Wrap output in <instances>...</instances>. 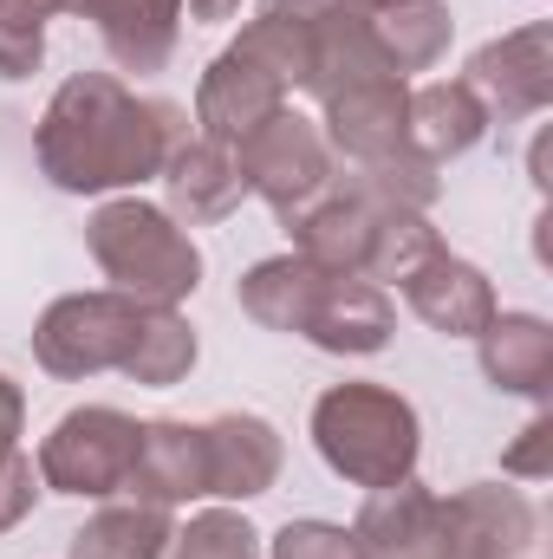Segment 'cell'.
<instances>
[{"label":"cell","instance_id":"4fadbf2b","mask_svg":"<svg viewBox=\"0 0 553 559\" xmlns=\"http://www.w3.org/2000/svg\"><path fill=\"white\" fill-rule=\"evenodd\" d=\"M59 13H79L98 26L118 72H163L183 39V0H59Z\"/></svg>","mask_w":553,"mask_h":559},{"label":"cell","instance_id":"ffe728a7","mask_svg":"<svg viewBox=\"0 0 553 559\" xmlns=\"http://www.w3.org/2000/svg\"><path fill=\"white\" fill-rule=\"evenodd\" d=\"M489 138V111L482 98L462 85V79H430L411 92V131H404V150H416L423 163H456L469 156L475 143Z\"/></svg>","mask_w":553,"mask_h":559},{"label":"cell","instance_id":"7c38bea8","mask_svg":"<svg viewBox=\"0 0 553 559\" xmlns=\"http://www.w3.org/2000/svg\"><path fill=\"white\" fill-rule=\"evenodd\" d=\"M391 332H398L391 293L365 274H332L319 286L306 325H299V338L319 345V352H332V358H372V352L391 345Z\"/></svg>","mask_w":553,"mask_h":559},{"label":"cell","instance_id":"e0dca14e","mask_svg":"<svg viewBox=\"0 0 553 559\" xmlns=\"http://www.w3.org/2000/svg\"><path fill=\"white\" fill-rule=\"evenodd\" d=\"M319 131H326V150H339L345 163H378L391 150H404V131H411V85L404 79H365L339 98L319 105Z\"/></svg>","mask_w":553,"mask_h":559},{"label":"cell","instance_id":"d4e9b609","mask_svg":"<svg viewBox=\"0 0 553 559\" xmlns=\"http://www.w3.org/2000/svg\"><path fill=\"white\" fill-rule=\"evenodd\" d=\"M176 534L169 508H150V501H105L79 534H72V554L66 559H163Z\"/></svg>","mask_w":553,"mask_h":559},{"label":"cell","instance_id":"8fae6325","mask_svg":"<svg viewBox=\"0 0 553 559\" xmlns=\"http://www.w3.org/2000/svg\"><path fill=\"white\" fill-rule=\"evenodd\" d=\"M274 111H286V85L268 66H255L242 46H222L196 85V124L215 143H242L255 124H268Z\"/></svg>","mask_w":553,"mask_h":559},{"label":"cell","instance_id":"ac0fdd59","mask_svg":"<svg viewBox=\"0 0 553 559\" xmlns=\"http://www.w3.org/2000/svg\"><path fill=\"white\" fill-rule=\"evenodd\" d=\"M365 79H398V72L385 66V52L372 39V13L358 0H345L326 20L306 26V79H299V92H313L326 105V98H339V92H352Z\"/></svg>","mask_w":553,"mask_h":559},{"label":"cell","instance_id":"e575fe53","mask_svg":"<svg viewBox=\"0 0 553 559\" xmlns=\"http://www.w3.org/2000/svg\"><path fill=\"white\" fill-rule=\"evenodd\" d=\"M268 7L286 13V20H306V26H313V20H326L332 7H345V0H268Z\"/></svg>","mask_w":553,"mask_h":559},{"label":"cell","instance_id":"603a6c76","mask_svg":"<svg viewBox=\"0 0 553 559\" xmlns=\"http://www.w3.org/2000/svg\"><path fill=\"white\" fill-rule=\"evenodd\" d=\"M326 280L332 274H319V267L299 261V254H274V261H255L248 274L235 280V299H242V312H248L255 325H268V332H299Z\"/></svg>","mask_w":553,"mask_h":559},{"label":"cell","instance_id":"d6986e66","mask_svg":"<svg viewBox=\"0 0 553 559\" xmlns=\"http://www.w3.org/2000/svg\"><path fill=\"white\" fill-rule=\"evenodd\" d=\"M475 358L502 397H528V404L553 397V325L541 312H495L489 332L475 338Z\"/></svg>","mask_w":553,"mask_h":559},{"label":"cell","instance_id":"9c48e42d","mask_svg":"<svg viewBox=\"0 0 553 559\" xmlns=\"http://www.w3.org/2000/svg\"><path fill=\"white\" fill-rule=\"evenodd\" d=\"M352 559H443V495L423 481L372 488L345 527Z\"/></svg>","mask_w":553,"mask_h":559},{"label":"cell","instance_id":"277c9868","mask_svg":"<svg viewBox=\"0 0 553 559\" xmlns=\"http://www.w3.org/2000/svg\"><path fill=\"white\" fill-rule=\"evenodd\" d=\"M138 436H143V423L111 411V404L66 411L46 429L39 455H33L39 488L66 495V501H118L125 481H131V462H138Z\"/></svg>","mask_w":553,"mask_h":559},{"label":"cell","instance_id":"484cf974","mask_svg":"<svg viewBox=\"0 0 553 559\" xmlns=\"http://www.w3.org/2000/svg\"><path fill=\"white\" fill-rule=\"evenodd\" d=\"M358 202H372L378 215L404 209V215H430V202L443 195V176L436 163H423L416 150H391L378 163H352V182H345Z\"/></svg>","mask_w":553,"mask_h":559},{"label":"cell","instance_id":"f1b7e54d","mask_svg":"<svg viewBox=\"0 0 553 559\" xmlns=\"http://www.w3.org/2000/svg\"><path fill=\"white\" fill-rule=\"evenodd\" d=\"M163 559H268V554H261V534L248 527L242 508H202V514H189V527L169 534Z\"/></svg>","mask_w":553,"mask_h":559},{"label":"cell","instance_id":"f546056e","mask_svg":"<svg viewBox=\"0 0 553 559\" xmlns=\"http://www.w3.org/2000/svg\"><path fill=\"white\" fill-rule=\"evenodd\" d=\"M235 46H242L255 66H268L286 92L306 79V20H286V13H274V7H261V13L242 26Z\"/></svg>","mask_w":553,"mask_h":559},{"label":"cell","instance_id":"5b68a950","mask_svg":"<svg viewBox=\"0 0 553 559\" xmlns=\"http://www.w3.org/2000/svg\"><path fill=\"white\" fill-rule=\"evenodd\" d=\"M143 306L118 286H98V293H59L39 325H33V358L46 378H66V384H85L98 371H118L131 338H138Z\"/></svg>","mask_w":553,"mask_h":559},{"label":"cell","instance_id":"5bb4252c","mask_svg":"<svg viewBox=\"0 0 553 559\" xmlns=\"http://www.w3.org/2000/svg\"><path fill=\"white\" fill-rule=\"evenodd\" d=\"M125 495L131 501H150V508L209 501V442H202V423H176V417L143 423Z\"/></svg>","mask_w":553,"mask_h":559},{"label":"cell","instance_id":"9a60e30c","mask_svg":"<svg viewBox=\"0 0 553 559\" xmlns=\"http://www.w3.org/2000/svg\"><path fill=\"white\" fill-rule=\"evenodd\" d=\"M156 182H163V209H169L183 228L228 222V215L242 209V195H248L242 163H235V143H215V138L176 143Z\"/></svg>","mask_w":553,"mask_h":559},{"label":"cell","instance_id":"3957f363","mask_svg":"<svg viewBox=\"0 0 553 559\" xmlns=\"http://www.w3.org/2000/svg\"><path fill=\"white\" fill-rule=\"evenodd\" d=\"M85 254L138 306H183L202 286V248L189 241V228L169 209H156L143 195H105L92 209Z\"/></svg>","mask_w":553,"mask_h":559},{"label":"cell","instance_id":"4dcf8cb0","mask_svg":"<svg viewBox=\"0 0 553 559\" xmlns=\"http://www.w3.org/2000/svg\"><path fill=\"white\" fill-rule=\"evenodd\" d=\"M59 0H0V79H33L46 59V20Z\"/></svg>","mask_w":553,"mask_h":559},{"label":"cell","instance_id":"44dd1931","mask_svg":"<svg viewBox=\"0 0 553 559\" xmlns=\"http://www.w3.org/2000/svg\"><path fill=\"white\" fill-rule=\"evenodd\" d=\"M372 228H378V209L358 202L352 189H339V195H319V202L293 222V254L313 261L319 274H365Z\"/></svg>","mask_w":553,"mask_h":559},{"label":"cell","instance_id":"8992f818","mask_svg":"<svg viewBox=\"0 0 553 559\" xmlns=\"http://www.w3.org/2000/svg\"><path fill=\"white\" fill-rule=\"evenodd\" d=\"M235 163H242L248 195H261L286 228H293L319 195H332V150H326V131H319L313 118H299L293 105L274 111L268 124H255L248 138L235 143Z\"/></svg>","mask_w":553,"mask_h":559},{"label":"cell","instance_id":"30bf717a","mask_svg":"<svg viewBox=\"0 0 553 559\" xmlns=\"http://www.w3.org/2000/svg\"><path fill=\"white\" fill-rule=\"evenodd\" d=\"M398 293H404V306H411L416 319H423L430 332H443V338H482L489 319L502 312L495 280L482 274L475 261L449 254V248H436L411 280H398Z\"/></svg>","mask_w":553,"mask_h":559},{"label":"cell","instance_id":"1f68e13d","mask_svg":"<svg viewBox=\"0 0 553 559\" xmlns=\"http://www.w3.org/2000/svg\"><path fill=\"white\" fill-rule=\"evenodd\" d=\"M261 554L268 559H352V540H345L339 521H286Z\"/></svg>","mask_w":553,"mask_h":559},{"label":"cell","instance_id":"ba28073f","mask_svg":"<svg viewBox=\"0 0 553 559\" xmlns=\"http://www.w3.org/2000/svg\"><path fill=\"white\" fill-rule=\"evenodd\" d=\"M462 85L482 98L489 124L541 118L553 105V26L548 20H528V26L475 46L469 66H462Z\"/></svg>","mask_w":553,"mask_h":559},{"label":"cell","instance_id":"7402d4cb","mask_svg":"<svg viewBox=\"0 0 553 559\" xmlns=\"http://www.w3.org/2000/svg\"><path fill=\"white\" fill-rule=\"evenodd\" d=\"M365 13H372V39H378L385 66H391L398 79L430 72V66L449 52V39H456L449 0H378V7H365Z\"/></svg>","mask_w":553,"mask_h":559},{"label":"cell","instance_id":"52a82bcc","mask_svg":"<svg viewBox=\"0 0 553 559\" xmlns=\"http://www.w3.org/2000/svg\"><path fill=\"white\" fill-rule=\"evenodd\" d=\"M443 559H548V521L521 488L469 481L443 495Z\"/></svg>","mask_w":553,"mask_h":559},{"label":"cell","instance_id":"d6a6232c","mask_svg":"<svg viewBox=\"0 0 553 559\" xmlns=\"http://www.w3.org/2000/svg\"><path fill=\"white\" fill-rule=\"evenodd\" d=\"M502 475H515V481H548L553 475V417L548 411L502 449Z\"/></svg>","mask_w":553,"mask_h":559},{"label":"cell","instance_id":"2e32d148","mask_svg":"<svg viewBox=\"0 0 553 559\" xmlns=\"http://www.w3.org/2000/svg\"><path fill=\"white\" fill-rule=\"evenodd\" d=\"M202 442H209V495L215 501H261L280 481L286 442H280V429L268 417L222 411V417L202 423Z\"/></svg>","mask_w":553,"mask_h":559},{"label":"cell","instance_id":"836d02e7","mask_svg":"<svg viewBox=\"0 0 553 559\" xmlns=\"http://www.w3.org/2000/svg\"><path fill=\"white\" fill-rule=\"evenodd\" d=\"M183 13H189V20H202V26H222V20H235V13H242V0H183Z\"/></svg>","mask_w":553,"mask_h":559},{"label":"cell","instance_id":"cb8c5ba5","mask_svg":"<svg viewBox=\"0 0 553 559\" xmlns=\"http://www.w3.org/2000/svg\"><path fill=\"white\" fill-rule=\"evenodd\" d=\"M196 358H202V345H196V325L183 319V306H143L138 338H131L118 371L143 391H169L196 371Z\"/></svg>","mask_w":553,"mask_h":559},{"label":"cell","instance_id":"6da1fadb","mask_svg":"<svg viewBox=\"0 0 553 559\" xmlns=\"http://www.w3.org/2000/svg\"><path fill=\"white\" fill-rule=\"evenodd\" d=\"M189 138L196 131L176 98H143L118 72H72L39 111L33 156L66 195H125L156 182L169 150Z\"/></svg>","mask_w":553,"mask_h":559},{"label":"cell","instance_id":"d590c367","mask_svg":"<svg viewBox=\"0 0 553 559\" xmlns=\"http://www.w3.org/2000/svg\"><path fill=\"white\" fill-rule=\"evenodd\" d=\"M358 7H378V0H358Z\"/></svg>","mask_w":553,"mask_h":559},{"label":"cell","instance_id":"7a4b0ae2","mask_svg":"<svg viewBox=\"0 0 553 559\" xmlns=\"http://www.w3.org/2000/svg\"><path fill=\"white\" fill-rule=\"evenodd\" d=\"M313 449L319 462L352 481V488H398L416 475V455H423V423H416V404L391 384H332L319 391L313 404Z\"/></svg>","mask_w":553,"mask_h":559},{"label":"cell","instance_id":"4316f807","mask_svg":"<svg viewBox=\"0 0 553 559\" xmlns=\"http://www.w3.org/2000/svg\"><path fill=\"white\" fill-rule=\"evenodd\" d=\"M20 429H26V391L0 371V534H13L39 501V468L20 449Z\"/></svg>","mask_w":553,"mask_h":559},{"label":"cell","instance_id":"83f0119b","mask_svg":"<svg viewBox=\"0 0 553 559\" xmlns=\"http://www.w3.org/2000/svg\"><path fill=\"white\" fill-rule=\"evenodd\" d=\"M443 248V235L430 228V215H404V209H391V215H378V228H372V254H365V280H411L430 254Z\"/></svg>","mask_w":553,"mask_h":559}]
</instances>
